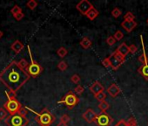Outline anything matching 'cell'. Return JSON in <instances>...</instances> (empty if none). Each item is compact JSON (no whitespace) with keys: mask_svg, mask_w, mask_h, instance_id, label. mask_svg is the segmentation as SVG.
<instances>
[{"mask_svg":"<svg viewBox=\"0 0 148 126\" xmlns=\"http://www.w3.org/2000/svg\"><path fill=\"white\" fill-rule=\"evenodd\" d=\"M57 126H68V125H67V123H63V122H59V123L57 124Z\"/></svg>","mask_w":148,"mask_h":126,"instance_id":"obj_41","label":"cell"},{"mask_svg":"<svg viewBox=\"0 0 148 126\" xmlns=\"http://www.w3.org/2000/svg\"><path fill=\"white\" fill-rule=\"evenodd\" d=\"M102 65L105 67V68H109V67H111V65H110V60H109V58L107 57V58H105L103 60H102Z\"/></svg>","mask_w":148,"mask_h":126,"instance_id":"obj_37","label":"cell"},{"mask_svg":"<svg viewBox=\"0 0 148 126\" xmlns=\"http://www.w3.org/2000/svg\"><path fill=\"white\" fill-rule=\"evenodd\" d=\"M109 108H110V104L106 101H103V102H99V109L101 110V112H106Z\"/></svg>","mask_w":148,"mask_h":126,"instance_id":"obj_20","label":"cell"},{"mask_svg":"<svg viewBox=\"0 0 148 126\" xmlns=\"http://www.w3.org/2000/svg\"><path fill=\"white\" fill-rule=\"evenodd\" d=\"M97 116V113L92 109H87L82 115V117L85 119V121H86L88 123H94L95 118Z\"/></svg>","mask_w":148,"mask_h":126,"instance_id":"obj_10","label":"cell"},{"mask_svg":"<svg viewBox=\"0 0 148 126\" xmlns=\"http://www.w3.org/2000/svg\"><path fill=\"white\" fill-rule=\"evenodd\" d=\"M85 91V89L82 85H78L75 89H74V93H75L77 96H81Z\"/></svg>","mask_w":148,"mask_h":126,"instance_id":"obj_27","label":"cell"},{"mask_svg":"<svg viewBox=\"0 0 148 126\" xmlns=\"http://www.w3.org/2000/svg\"><path fill=\"white\" fill-rule=\"evenodd\" d=\"M79 102V98L78 97V96L74 93L73 91H68L62 98L60 101L58 102V104H64L69 109H71L75 107L76 105H78V103Z\"/></svg>","mask_w":148,"mask_h":126,"instance_id":"obj_5","label":"cell"},{"mask_svg":"<svg viewBox=\"0 0 148 126\" xmlns=\"http://www.w3.org/2000/svg\"><path fill=\"white\" fill-rule=\"evenodd\" d=\"M3 35H4L3 32H2V31H0V39H1V38L3 37Z\"/></svg>","mask_w":148,"mask_h":126,"instance_id":"obj_42","label":"cell"},{"mask_svg":"<svg viewBox=\"0 0 148 126\" xmlns=\"http://www.w3.org/2000/svg\"><path fill=\"white\" fill-rule=\"evenodd\" d=\"M25 109L36 115L34 119L39 126H51L55 122V116L47 108H44L40 112H36L34 109L29 107H25Z\"/></svg>","mask_w":148,"mask_h":126,"instance_id":"obj_2","label":"cell"},{"mask_svg":"<svg viewBox=\"0 0 148 126\" xmlns=\"http://www.w3.org/2000/svg\"><path fill=\"white\" fill-rule=\"evenodd\" d=\"M58 69L60 70V71H65L67 69H68V64L64 61V60H61L58 62Z\"/></svg>","mask_w":148,"mask_h":126,"instance_id":"obj_22","label":"cell"},{"mask_svg":"<svg viewBox=\"0 0 148 126\" xmlns=\"http://www.w3.org/2000/svg\"><path fill=\"white\" fill-rule=\"evenodd\" d=\"M8 116V113L7 111L2 107V108H0V121L1 120H5Z\"/></svg>","mask_w":148,"mask_h":126,"instance_id":"obj_32","label":"cell"},{"mask_svg":"<svg viewBox=\"0 0 148 126\" xmlns=\"http://www.w3.org/2000/svg\"><path fill=\"white\" fill-rule=\"evenodd\" d=\"M106 43H107L110 46H113V45L116 43V39L113 38V36H110V37H108V38L106 39Z\"/></svg>","mask_w":148,"mask_h":126,"instance_id":"obj_36","label":"cell"},{"mask_svg":"<svg viewBox=\"0 0 148 126\" xmlns=\"http://www.w3.org/2000/svg\"><path fill=\"white\" fill-rule=\"evenodd\" d=\"M5 95L7 96V100H12L17 97V93L12 90H7L5 91Z\"/></svg>","mask_w":148,"mask_h":126,"instance_id":"obj_24","label":"cell"},{"mask_svg":"<svg viewBox=\"0 0 148 126\" xmlns=\"http://www.w3.org/2000/svg\"><path fill=\"white\" fill-rule=\"evenodd\" d=\"M77 10L82 14V15H86V13L92 9L93 8V6L92 5V3H90L88 0H81V1L76 6Z\"/></svg>","mask_w":148,"mask_h":126,"instance_id":"obj_9","label":"cell"},{"mask_svg":"<svg viewBox=\"0 0 148 126\" xmlns=\"http://www.w3.org/2000/svg\"><path fill=\"white\" fill-rule=\"evenodd\" d=\"M13 17L15 18V19H16V20L19 21V20H21L22 19H24V18H25V14L23 13V12H18V14L14 15Z\"/></svg>","mask_w":148,"mask_h":126,"instance_id":"obj_38","label":"cell"},{"mask_svg":"<svg viewBox=\"0 0 148 126\" xmlns=\"http://www.w3.org/2000/svg\"><path fill=\"white\" fill-rule=\"evenodd\" d=\"M113 122V118L106 111L97 114L94 123L97 126H111Z\"/></svg>","mask_w":148,"mask_h":126,"instance_id":"obj_8","label":"cell"},{"mask_svg":"<svg viewBox=\"0 0 148 126\" xmlns=\"http://www.w3.org/2000/svg\"><path fill=\"white\" fill-rule=\"evenodd\" d=\"M70 120H71V117L67 114H64L60 117V122H63L64 123H67L68 122H70Z\"/></svg>","mask_w":148,"mask_h":126,"instance_id":"obj_35","label":"cell"},{"mask_svg":"<svg viewBox=\"0 0 148 126\" xmlns=\"http://www.w3.org/2000/svg\"><path fill=\"white\" fill-rule=\"evenodd\" d=\"M3 108L7 111V113H9L10 115H13L16 113H19V111L23 108V105L17 100V98H15L12 100H7L4 103Z\"/></svg>","mask_w":148,"mask_h":126,"instance_id":"obj_6","label":"cell"},{"mask_svg":"<svg viewBox=\"0 0 148 126\" xmlns=\"http://www.w3.org/2000/svg\"><path fill=\"white\" fill-rule=\"evenodd\" d=\"M107 92H108V94L112 96V97H116V96H118L119 94H120V92H121V90H120V89H119V87L118 86V85H116L115 83H112L111 86H109V88L107 89Z\"/></svg>","mask_w":148,"mask_h":126,"instance_id":"obj_13","label":"cell"},{"mask_svg":"<svg viewBox=\"0 0 148 126\" xmlns=\"http://www.w3.org/2000/svg\"><path fill=\"white\" fill-rule=\"evenodd\" d=\"M67 53H68V50H67L65 47H64V46H61V47H59V48L57 50V54H58L60 58L65 57V56L67 55Z\"/></svg>","mask_w":148,"mask_h":126,"instance_id":"obj_19","label":"cell"},{"mask_svg":"<svg viewBox=\"0 0 148 126\" xmlns=\"http://www.w3.org/2000/svg\"><path fill=\"white\" fill-rule=\"evenodd\" d=\"M126 122V123L129 125V126H137V121H136V119L134 118V117H130V118H128V120L127 121H125Z\"/></svg>","mask_w":148,"mask_h":126,"instance_id":"obj_34","label":"cell"},{"mask_svg":"<svg viewBox=\"0 0 148 126\" xmlns=\"http://www.w3.org/2000/svg\"><path fill=\"white\" fill-rule=\"evenodd\" d=\"M146 22H147V24H148V19H147V21H146Z\"/></svg>","mask_w":148,"mask_h":126,"instance_id":"obj_43","label":"cell"},{"mask_svg":"<svg viewBox=\"0 0 148 126\" xmlns=\"http://www.w3.org/2000/svg\"><path fill=\"white\" fill-rule=\"evenodd\" d=\"M95 98H96L99 102H103V101H106V95L105 92H101V93L98 94L97 96H95Z\"/></svg>","mask_w":148,"mask_h":126,"instance_id":"obj_30","label":"cell"},{"mask_svg":"<svg viewBox=\"0 0 148 126\" xmlns=\"http://www.w3.org/2000/svg\"><path fill=\"white\" fill-rule=\"evenodd\" d=\"M18 66H19L21 69H23L25 70V69H26L27 66L29 65V62H28L25 59H21L19 61H18Z\"/></svg>","mask_w":148,"mask_h":126,"instance_id":"obj_25","label":"cell"},{"mask_svg":"<svg viewBox=\"0 0 148 126\" xmlns=\"http://www.w3.org/2000/svg\"><path fill=\"white\" fill-rule=\"evenodd\" d=\"M123 37H124V34H123V33L121 32V31H117L115 33H114V35H113V38L116 39V40H121L122 39H123Z\"/></svg>","mask_w":148,"mask_h":126,"instance_id":"obj_33","label":"cell"},{"mask_svg":"<svg viewBox=\"0 0 148 126\" xmlns=\"http://www.w3.org/2000/svg\"><path fill=\"white\" fill-rule=\"evenodd\" d=\"M28 48V53H29V56H30V59H31V61L29 63V65L27 66V68L25 69V72L28 74V75L30 77H32V78H36L38 77L42 72H43V67L38 63L36 60H34L33 59V56H32V49L30 47V46H27Z\"/></svg>","mask_w":148,"mask_h":126,"instance_id":"obj_3","label":"cell"},{"mask_svg":"<svg viewBox=\"0 0 148 126\" xmlns=\"http://www.w3.org/2000/svg\"><path fill=\"white\" fill-rule=\"evenodd\" d=\"M124 19L126 20V21H133V20L135 19V16H134V14H133L132 12H126V13L125 14Z\"/></svg>","mask_w":148,"mask_h":126,"instance_id":"obj_28","label":"cell"},{"mask_svg":"<svg viewBox=\"0 0 148 126\" xmlns=\"http://www.w3.org/2000/svg\"><path fill=\"white\" fill-rule=\"evenodd\" d=\"M99 11L93 7V8H92V9L86 13V16L88 18V19H90V20H94V19L99 16Z\"/></svg>","mask_w":148,"mask_h":126,"instance_id":"obj_18","label":"cell"},{"mask_svg":"<svg viewBox=\"0 0 148 126\" xmlns=\"http://www.w3.org/2000/svg\"><path fill=\"white\" fill-rule=\"evenodd\" d=\"M89 89H90V91L94 95V96L101 92H104L105 90L104 86L99 82H94Z\"/></svg>","mask_w":148,"mask_h":126,"instance_id":"obj_11","label":"cell"},{"mask_svg":"<svg viewBox=\"0 0 148 126\" xmlns=\"http://www.w3.org/2000/svg\"><path fill=\"white\" fill-rule=\"evenodd\" d=\"M109 60H110V65H111V68L113 69V70H118L123 63L125 61V58L123 57L122 55H120L117 51L113 52L109 57Z\"/></svg>","mask_w":148,"mask_h":126,"instance_id":"obj_7","label":"cell"},{"mask_svg":"<svg viewBox=\"0 0 148 126\" xmlns=\"http://www.w3.org/2000/svg\"><path fill=\"white\" fill-rule=\"evenodd\" d=\"M22 12V8L20 7V6H18V5H15L12 8V10H11V13L14 16V15H16V14H18V12Z\"/></svg>","mask_w":148,"mask_h":126,"instance_id":"obj_29","label":"cell"},{"mask_svg":"<svg viewBox=\"0 0 148 126\" xmlns=\"http://www.w3.org/2000/svg\"><path fill=\"white\" fill-rule=\"evenodd\" d=\"M5 123L7 126H27L29 119H27L26 116L16 113L8 116L5 119Z\"/></svg>","mask_w":148,"mask_h":126,"instance_id":"obj_4","label":"cell"},{"mask_svg":"<svg viewBox=\"0 0 148 126\" xmlns=\"http://www.w3.org/2000/svg\"><path fill=\"white\" fill-rule=\"evenodd\" d=\"M80 81H81V78H80V76H79V75H77V74L72 75L71 77V82H73L74 84H79V83L80 82Z\"/></svg>","mask_w":148,"mask_h":126,"instance_id":"obj_26","label":"cell"},{"mask_svg":"<svg viewBox=\"0 0 148 126\" xmlns=\"http://www.w3.org/2000/svg\"><path fill=\"white\" fill-rule=\"evenodd\" d=\"M122 14V12H121V11L119 9V8H114L112 11V17L113 18H115V19H118L119 17H120V15Z\"/></svg>","mask_w":148,"mask_h":126,"instance_id":"obj_31","label":"cell"},{"mask_svg":"<svg viewBox=\"0 0 148 126\" xmlns=\"http://www.w3.org/2000/svg\"><path fill=\"white\" fill-rule=\"evenodd\" d=\"M143 48H144V49H143V53L138 57V60L144 65V64H146V63H148V58H147V56H146V54H145L144 46H143Z\"/></svg>","mask_w":148,"mask_h":126,"instance_id":"obj_21","label":"cell"},{"mask_svg":"<svg viewBox=\"0 0 148 126\" xmlns=\"http://www.w3.org/2000/svg\"><path fill=\"white\" fill-rule=\"evenodd\" d=\"M121 26L127 32V33H131L134 30V28L137 26V22L136 21H126L124 20L121 23Z\"/></svg>","mask_w":148,"mask_h":126,"instance_id":"obj_12","label":"cell"},{"mask_svg":"<svg viewBox=\"0 0 148 126\" xmlns=\"http://www.w3.org/2000/svg\"><path fill=\"white\" fill-rule=\"evenodd\" d=\"M26 6H27L30 10L33 11V10H35L36 7L38 6V2L35 1V0H30V1H28V2L26 3Z\"/></svg>","mask_w":148,"mask_h":126,"instance_id":"obj_23","label":"cell"},{"mask_svg":"<svg viewBox=\"0 0 148 126\" xmlns=\"http://www.w3.org/2000/svg\"><path fill=\"white\" fill-rule=\"evenodd\" d=\"M30 78L25 70L18 66V61L16 60H12L4 70L0 72V82L9 90L14 92L19 90Z\"/></svg>","mask_w":148,"mask_h":126,"instance_id":"obj_1","label":"cell"},{"mask_svg":"<svg viewBox=\"0 0 148 126\" xmlns=\"http://www.w3.org/2000/svg\"><path fill=\"white\" fill-rule=\"evenodd\" d=\"M24 44L19 40V39H17L15 40L12 45H11V49L15 53H19L23 49H24Z\"/></svg>","mask_w":148,"mask_h":126,"instance_id":"obj_14","label":"cell"},{"mask_svg":"<svg viewBox=\"0 0 148 126\" xmlns=\"http://www.w3.org/2000/svg\"><path fill=\"white\" fill-rule=\"evenodd\" d=\"M138 72L144 77V79H145L146 81H148V63L142 65L138 69Z\"/></svg>","mask_w":148,"mask_h":126,"instance_id":"obj_16","label":"cell"},{"mask_svg":"<svg viewBox=\"0 0 148 126\" xmlns=\"http://www.w3.org/2000/svg\"><path fill=\"white\" fill-rule=\"evenodd\" d=\"M80 46L84 48V49H89L92 46V40L88 38V37H84L80 42H79Z\"/></svg>","mask_w":148,"mask_h":126,"instance_id":"obj_17","label":"cell"},{"mask_svg":"<svg viewBox=\"0 0 148 126\" xmlns=\"http://www.w3.org/2000/svg\"><path fill=\"white\" fill-rule=\"evenodd\" d=\"M116 51H117L120 55H122L123 57L125 58V56L129 53V46H128L125 42H123V43H121V44L119 46V47L117 48Z\"/></svg>","mask_w":148,"mask_h":126,"instance_id":"obj_15","label":"cell"},{"mask_svg":"<svg viewBox=\"0 0 148 126\" xmlns=\"http://www.w3.org/2000/svg\"><path fill=\"white\" fill-rule=\"evenodd\" d=\"M137 51H138V48H137V46H136L135 45L132 44V45H131V46H129V53L134 54V53H137Z\"/></svg>","mask_w":148,"mask_h":126,"instance_id":"obj_39","label":"cell"},{"mask_svg":"<svg viewBox=\"0 0 148 126\" xmlns=\"http://www.w3.org/2000/svg\"><path fill=\"white\" fill-rule=\"evenodd\" d=\"M114 126H129L127 123H126V122L125 121V120H119Z\"/></svg>","mask_w":148,"mask_h":126,"instance_id":"obj_40","label":"cell"}]
</instances>
